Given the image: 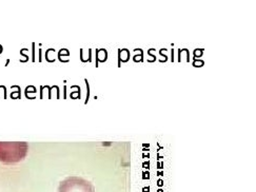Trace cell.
I'll use <instances>...</instances> for the list:
<instances>
[{
    "label": "cell",
    "instance_id": "6da1fadb",
    "mask_svg": "<svg viewBox=\"0 0 256 192\" xmlns=\"http://www.w3.org/2000/svg\"><path fill=\"white\" fill-rule=\"evenodd\" d=\"M28 144L24 141H0V161L15 164L26 156Z\"/></svg>",
    "mask_w": 256,
    "mask_h": 192
},
{
    "label": "cell",
    "instance_id": "7a4b0ae2",
    "mask_svg": "<svg viewBox=\"0 0 256 192\" xmlns=\"http://www.w3.org/2000/svg\"><path fill=\"white\" fill-rule=\"evenodd\" d=\"M58 192H95V189L88 180L82 177L71 176L60 181Z\"/></svg>",
    "mask_w": 256,
    "mask_h": 192
}]
</instances>
